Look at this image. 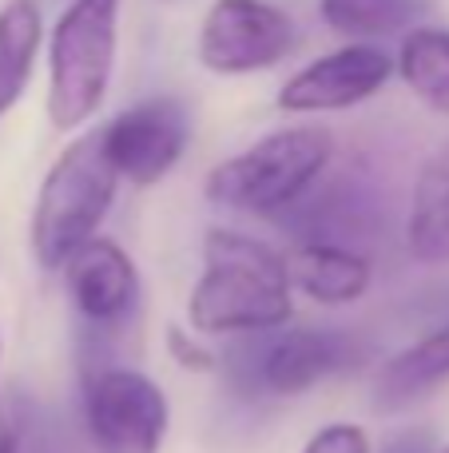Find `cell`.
<instances>
[{
    "label": "cell",
    "mask_w": 449,
    "mask_h": 453,
    "mask_svg": "<svg viewBox=\"0 0 449 453\" xmlns=\"http://www.w3.org/2000/svg\"><path fill=\"white\" fill-rule=\"evenodd\" d=\"M294 314V287L286 250L243 234L235 226H211L203 234V274L187 298L191 330L207 338L270 334Z\"/></svg>",
    "instance_id": "cell-1"
},
{
    "label": "cell",
    "mask_w": 449,
    "mask_h": 453,
    "mask_svg": "<svg viewBox=\"0 0 449 453\" xmlns=\"http://www.w3.org/2000/svg\"><path fill=\"white\" fill-rule=\"evenodd\" d=\"M116 188L119 172L103 148V127L72 140L40 183L28 226L32 258L44 271H64V263L88 239L100 234L111 203H116Z\"/></svg>",
    "instance_id": "cell-2"
},
{
    "label": "cell",
    "mask_w": 449,
    "mask_h": 453,
    "mask_svg": "<svg viewBox=\"0 0 449 453\" xmlns=\"http://www.w3.org/2000/svg\"><path fill=\"white\" fill-rule=\"evenodd\" d=\"M331 156L334 135L326 127H283L215 164L203 183V196L223 211L278 215L315 188Z\"/></svg>",
    "instance_id": "cell-3"
},
{
    "label": "cell",
    "mask_w": 449,
    "mask_h": 453,
    "mask_svg": "<svg viewBox=\"0 0 449 453\" xmlns=\"http://www.w3.org/2000/svg\"><path fill=\"white\" fill-rule=\"evenodd\" d=\"M119 0H72L48 40V119L76 132L100 111L116 68Z\"/></svg>",
    "instance_id": "cell-4"
},
{
    "label": "cell",
    "mask_w": 449,
    "mask_h": 453,
    "mask_svg": "<svg viewBox=\"0 0 449 453\" xmlns=\"http://www.w3.org/2000/svg\"><path fill=\"white\" fill-rule=\"evenodd\" d=\"M84 426L95 453H159L171 430V402L143 370L103 366L84 386Z\"/></svg>",
    "instance_id": "cell-5"
},
{
    "label": "cell",
    "mask_w": 449,
    "mask_h": 453,
    "mask_svg": "<svg viewBox=\"0 0 449 453\" xmlns=\"http://www.w3.org/2000/svg\"><path fill=\"white\" fill-rule=\"evenodd\" d=\"M294 48V24L267 0H215L199 32V60L219 76L275 68Z\"/></svg>",
    "instance_id": "cell-6"
},
{
    "label": "cell",
    "mask_w": 449,
    "mask_h": 453,
    "mask_svg": "<svg viewBox=\"0 0 449 453\" xmlns=\"http://www.w3.org/2000/svg\"><path fill=\"white\" fill-rule=\"evenodd\" d=\"M358 338L342 326H299L263 334L251 362V386L270 398H299L358 362Z\"/></svg>",
    "instance_id": "cell-7"
},
{
    "label": "cell",
    "mask_w": 449,
    "mask_h": 453,
    "mask_svg": "<svg viewBox=\"0 0 449 453\" xmlns=\"http://www.w3.org/2000/svg\"><path fill=\"white\" fill-rule=\"evenodd\" d=\"M187 108L171 96L143 100L119 111L111 124H103V148H108L111 164H116L119 180L135 183V188H151V183L167 180L187 151Z\"/></svg>",
    "instance_id": "cell-8"
},
{
    "label": "cell",
    "mask_w": 449,
    "mask_h": 453,
    "mask_svg": "<svg viewBox=\"0 0 449 453\" xmlns=\"http://www.w3.org/2000/svg\"><path fill=\"white\" fill-rule=\"evenodd\" d=\"M394 64L382 48L374 44H350L323 60L307 64L294 72L278 92V108L294 116H315V111H342L354 104L370 100L382 84L390 80Z\"/></svg>",
    "instance_id": "cell-9"
},
{
    "label": "cell",
    "mask_w": 449,
    "mask_h": 453,
    "mask_svg": "<svg viewBox=\"0 0 449 453\" xmlns=\"http://www.w3.org/2000/svg\"><path fill=\"white\" fill-rule=\"evenodd\" d=\"M64 287L76 314L92 326H119L140 303V271L116 239H88L64 263Z\"/></svg>",
    "instance_id": "cell-10"
},
{
    "label": "cell",
    "mask_w": 449,
    "mask_h": 453,
    "mask_svg": "<svg viewBox=\"0 0 449 453\" xmlns=\"http://www.w3.org/2000/svg\"><path fill=\"white\" fill-rule=\"evenodd\" d=\"M291 287L318 306H350L370 290L374 266L362 250L334 239H302L286 250Z\"/></svg>",
    "instance_id": "cell-11"
},
{
    "label": "cell",
    "mask_w": 449,
    "mask_h": 453,
    "mask_svg": "<svg viewBox=\"0 0 449 453\" xmlns=\"http://www.w3.org/2000/svg\"><path fill=\"white\" fill-rule=\"evenodd\" d=\"M442 382H449V322L382 362L374 374V410H406Z\"/></svg>",
    "instance_id": "cell-12"
},
{
    "label": "cell",
    "mask_w": 449,
    "mask_h": 453,
    "mask_svg": "<svg viewBox=\"0 0 449 453\" xmlns=\"http://www.w3.org/2000/svg\"><path fill=\"white\" fill-rule=\"evenodd\" d=\"M406 250L426 266H449V143L418 172L406 219Z\"/></svg>",
    "instance_id": "cell-13"
},
{
    "label": "cell",
    "mask_w": 449,
    "mask_h": 453,
    "mask_svg": "<svg viewBox=\"0 0 449 453\" xmlns=\"http://www.w3.org/2000/svg\"><path fill=\"white\" fill-rule=\"evenodd\" d=\"M40 48V4L8 0L0 8V116L24 96Z\"/></svg>",
    "instance_id": "cell-14"
},
{
    "label": "cell",
    "mask_w": 449,
    "mask_h": 453,
    "mask_svg": "<svg viewBox=\"0 0 449 453\" xmlns=\"http://www.w3.org/2000/svg\"><path fill=\"white\" fill-rule=\"evenodd\" d=\"M398 72L426 108L449 116V28H414L402 40Z\"/></svg>",
    "instance_id": "cell-15"
},
{
    "label": "cell",
    "mask_w": 449,
    "mask_h": 453,
    "mask_svg": "<svg viewBox=\"0 0 449 453\" xmlns=\"http://www.w3.org/2000/svg\"><path fill=\"white\" fill-rule=\"evenodd\" d=\"M430 0H323V20L342 36H390L422 24Z\"/></svg>",
    "instance_id": "cell-16"
},
{
    "label": "cell",
    "mask_w": 449,
    "mask_h": 453,
    "mask_svg": "<svg viewBox=\"0 0 449 453\" xmlns=\"http://www.w3.org/2000/svg\"><path fill=\"white\" fill-rule=\"evenodd\" d=\"M302 453H374V441L354 422H326L318 434H310Z\"/></svg>",
    "instance_id": "cell-17"
},
{
    "label": "cell",
    "mask_w": 449,
    "mask_h": 453,
    "mask_svg": "<svg viewBox=\"0 0 449 453\" xmlns=\"http://www.w3.org/2000/svg\"><path fill=\"white\" fill-rule=\"evenodd\" d=\"M207 334L199 330H183V326H167V354L179 362L183 370H195V374H211L219 370V354L211 346H203Z\"/></svg>",
    "instance_id": "cell-18"
},
{
    "label": "cell",
    "mask_w": 449,
    "mask_h": 453,
    "mask_svg": "<svg viewBox=\"0 0 449 453\" xmlns=\"http://www.w3.org/2000/svg\"><path fill=\"white\" fill-rule=\"evenodd\" d=\"M0 453H24V418L12 402L0 406Z\"/></svg>",
    "instance_id": "cell-19"
},
{
    "label": "cell",
    "mask_w": 449,
    "mask_h": 453,
    "mask_svg": "<svg viewBox=\"0 0 449 453\" xmlns=\"http://www.w3.org/2000/svg\"><path fill=\"white\" fill-rule=\"evenodd\" d=\"M434 453H449V446H442V449H434Z\"/></svg>",
    "instance_id": "cell-20"
}]
</instances>
